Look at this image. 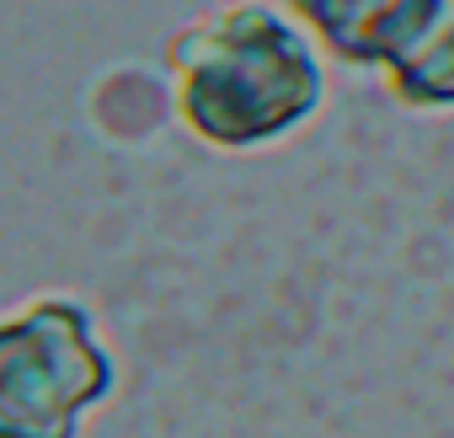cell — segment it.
I'll use <instances>...</instances> for the list:
<instances>
[{
    "mask_svg": "<svg viewBox=\"0 0 454 438\" xmlns=\"http://www.w3.org/2000/svg\"><path fill=\"white\" fill-rule=\"evenodd\" d=\"M166 65L176 75L182 123L219 150L268 145L321 102L310 43L268 6H224L182 27L166 43Z\"/></svg>",
    "mask_w": 454,
    "mask_h": 438,
    "instance_id": "obj_1",
    "label": "cell"
},
{
    "mask_svg": "<svg viewBox=\"0 0 454 438\" xmlns=\"http://www.w3.org/2000/svg\"><path fill=\"white\" fill-rule=\"evenodd\" d=\"M113 379L81 300L38 294L0 316V438H75L81 411L107 401Z\"/></svg>",
    "mask_w": 454,
    "mask_h": 438,
    "instance_id": "obj_2",
    "label": "cell"
},
{
    "mask_svg": "<svg viewBox=\"0 0 454 438\" xmlns=\"http://www.w3.org/2000/svg\"><path fill=\"white\" fill-rule=\"evenodd\" d=\"M374 65H385L390 86L411 107H454V0H395Z\"/></svg>",
    "mask_w": 454,
    "mask_h": 438,
    "instance_id": "obj_3",
    "label": "cell"
},
{
    "mask_svg": "<svg viewBox=\"0 0 454 438\" xmlns=\"http://www.w3.org/2000/svg\"><path fill=\"white\" fill-rule=\"evenodd\" d=\"M289 6L316 27V38L348 59V65H374V38L390 17L395 0H289Z\"/></svg>",
    "mask_w": 454,
    "mask_h": 438,
    "instance_id": "obj_4",
    "label": "cell"
}]
</instances>
